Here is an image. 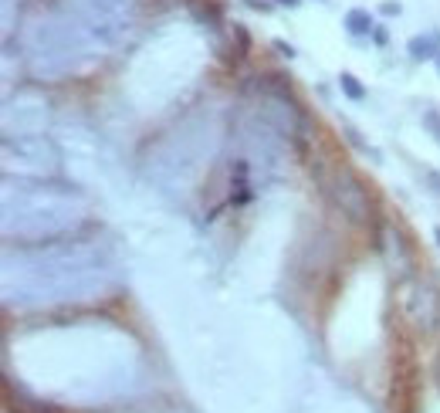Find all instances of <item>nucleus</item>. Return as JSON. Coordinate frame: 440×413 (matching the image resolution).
<instances>
[{
    "instance_id": "obj_1",
    "label": "nucleus",
    "mask_w": 440,
    "mask_h": 413,
    "mask_svg": "<svg viewBox=\"0 0 440 413\" xmlns=\"http://www.w3.org/2000/svg\"><path fill=\"white\" fill-rule=\"evenodd\" d=\"M322 187H326L328 200H332L352 224H366V220H369L373 200H369V190L363 187V180L356 177L352 170H335Z\"/></svg>"
},
{
    "instance_id": "obj_2",
    "label": "nucleus",
    "mask_w": 440,
    "mask_h": 413,
    "mask_svg": "<svg viewBox=\"0 0 440 413\" xmlns=\"http://www.w3.org/2000/svg\"><path fill=\"white\" fill-rule=\"evenodd\" d=\"M406 315H410V322H413L423 335L437 332L440 329V295H437V288L427 285V281L410 285V288H406Z\"/></svg>"
},
{
    "instance_id": "obj_3",
    "label": "nucleus",
    "mask_w": 440,
    "mask_h": 413,
    "mask_svg": "<svg viewBox=\"0 0 440 413\" xmlns=\"http://www.w3.org/2000/svg\"><path fill=\"white\" fill-rule=\"evenodd\" d=\"M14 149H18V156L31 159L34 166H41V163L58 166L61 163V153L55 149V142H48L44 136H18V142H14V136H4V153H14Z\"/></svg>"
},
{
    "instance_id": "obj_4",
    "label": "nucleus",
    "mask_w": 440,
    "mask_h": 413,
    "mask_svg": "<svg viewBox=\"0 0 440 413\" xmlns=\"http://www.w3.org/2000/svg\"><path fill=\"white\" fill-rule=\"evenodd\" d=\"M406 51L413 61H434L440 55V31H423L406 41Z\"/></svg>"
},
{
    "instance_id": "obj_5",
    "label": "nucleus",
    "mask_w": 440,
    "mask_h": 413,
    "mask_svg": "<svg viewBox=\"0 0 440 413\" xmlns=\"http://www.w3.org/2000/svg\"><path fill=\"white\" fill-rule=\"evenodd\" d=\"M345 31H349L352 38H369V34L376 31L373 14H369V11H363V7H352V11L345 14Z\"/></svg>"
},
{
    "instance_id": "obj_6",
    "label": "nucleus",
    "mask_w": 440,
    "mask_h": 413,
    "mask_svg": "<svg viewBox=\"0 0 440 413\" xmlns=\"http://www.w3.org/2000/svg\"><path fill=\"white\" fill-rule=\"evenodd\" d=\"M339 88H342L345 99H352V102H363L366 99V88L359 85V79H356L352 72H342V75H339Z\"/></svg>"
},
{
    "instance_id": "obj_7",
    "label": "nucleus",
    "mask_w": 440,
    "mask_h": 413,
    "mask_svg": "<svg viewBox=\"0 0 440 413\" xmlns=\"http://www.w3.org/2000/svg\"><path fill=\"white\" fill-rule=\"evenodd\" d=\"M423 126L434 133V139L440 142V112H423Z\"/></svg>"
},
{
    "instance_id": "obj_8",
    "label": "nucleus",
    "mask_w": 440,
    "mask_h": 413,
    "mask_svg": "<svg viewBox=\"0 0 440 413\" xmlns=\"http://www.w3.org/2000/svg\"><path fill=\"white\" fill-rule=\"evenodd\" d=\"M234 34H237V41H241V55H248L251 41H248V31H244V24H234Z\"/></svg>"
},
{
    "instance_id": "obj_9",
    "label": "nucleus",
    "mask_w": 440,
    "mask_h": 413,
    "mask_svg": "<svg viewBox=\"0 0 440 413\" xmlns=\"http://www.w3.org/2000/svg\"><path fill=\"white\" fill-rule=\"evenodd\" d=\"M244 4H248L251 11H265V14L274 7V0H244Z\"/></svg>"
},
{
    "instance_id": "obj_10",
    "label": "nucleus",
    "mask_w": 440,
    "mask_h": 413,
    "mask_svg": "<svg viewBox=\"0 0 440 413\" xmlns=\"http://www.w3.org/2000/svg\"><path fill=\"white\" fill-rule=\"evenodd\" d=\"M274 51H281V55H285V58H295V48H291V44H288V41H274Z\"/></svg>"
},
{
    "instance_id": "obj_11",
    "label": "nucleus",
    "mask_w": 440,
    "mask_h": 413,
    "mask_svg": "<svg viewBox=\"0 0 440 413\" xmlns=\"http://www.w3.org/2000/svg\"><path fill=\"white\" fill-rule=\"evenodd\" d=\"M383 14H386V18H393V14H400V4H393V0H386V4H383Z\"/></svg>"
},
{
    "instance_id": "obj_12",
    "label": "nucleus",
    "mask_w": 440,
    "mask_h": 413,
    "mask_svg": "<svg viewBox=\"0 0 440 413\" xmlns=\"http://www.w3.org/2000/svg\"><path fill=\"white\" fill-rule=\"evenodd\" d=\"M427 180L434 183V194H440V173H427Z\"/></svg>"
},
{
    "instance_id": "obj_13",
    "label": "nucleus",
    "mask_w": 440,
    "mask_h": 413,
    "mask_svg": "<svg viewBox=\"0 0 440 413\" xmlns=\"http://www.w3.org/2000/svg\"><path fill=\"white\" fill-rule=\"evenodd\" d=\"M373 38H376V44H386V31H383V27H376V31H373Z\"/></svg>"
},
{
    "instance_id": "obj_14",
    "label": "nucleus",
    "mask_w": 440,
    "mask_h": 413,
    "mask_svg": "<svg viewBox=\"0 0 440 413\" xmlns=\"http://www.w3.org/2000/svg\"><path fill=\"white\" fill-rule=\"evenodd\" d=\"M274 4H281V7H291V11H295V7H302V0H274Z\"/></svg>"
},
{
    "instance_id": "obj_15",
    "label": "nucleus",
    "mask_w": 440,
    "mask_h": 413,
    "mask_svg": "<svg viewBox=\"0 0 440 413\" xmlns=\"http://www.w3.org/2000/svg\"><path fill=\"white\" fill-rule=\"evenodd\" d=\"M434 379H437V386H440V356H437V363H434Z\"/></svg>"
},
{
    "instance_id": "obj_16",
    "label": "nucleus",
    "mask_w": 440,
    "mask_h": 413,
    "mask_svg": "<svg viewBox=\"0 0 440 413\" xmlns=\"http://www.w3.org/2000/svg\"><path fill=\"white\" fill-rule=\"evenodd\" d=\"M434 61H437V72H440V55H437V58H434Z\"/></svg>"
},
{
    "instance_id": "obj_17",
    "label": "nucleus",
    "mask_w": 440,
    "mask_h": 413,
    "mask_svg": "<svg viewBox=\"0 0 440 413\" xmlns=\"http://www.w3.org/2000/svg\"><path fill=\"white\" fill-rule=\"evenodd\" d=\"M437 241H440V227H437Z\"/></svg>"
},
{
    "instance_id": "obj_18",
    "label": "nucleus",
    "mask_w": 440,
    "mask_h": 413,
    "mask_svg": "<svg viewBox=\"0 0 440 413\" xmlns=\"http://www.w3.org/2000/svg\"><path fill=\"white\" fill-rule=\"evenodd\" d=\"M322 4H326V0H322Z\"/></svg>"
}]
</instances>
